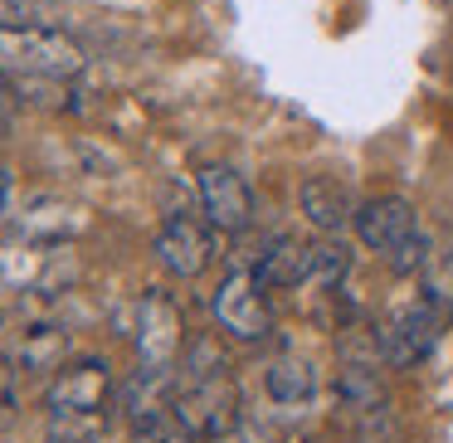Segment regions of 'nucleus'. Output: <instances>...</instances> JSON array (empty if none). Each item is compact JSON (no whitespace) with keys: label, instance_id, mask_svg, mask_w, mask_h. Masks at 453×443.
I'll return each mask as SVG.
<instances>
[{"label":"nucleus","instance_id":"nucleus-1","mask_svg":"<svg viewBox=\"0 0 453 443\" xmlns=\"http://www.w3.org/2000/svg\"><path fill=\"white\" fill-rule=\"evenodd\" d=\"M443 322H449L443 297L434 293V287H419V293L400 297V302L380 317V326H375V355H380L385 365H395V370H410V365H419L424 355L439 346Z\"/></svg>","mask_w":453,"mask_h":443},{"label":"nucleus","instance_id":"nucleus-18","mask_svg":"<svg viewBox=\"0 0 453 443\" xmlns=\"http://www.w3.org/2000/svg\"><path fill=\"white\" fill-rule=\"evenodd\" d=\"M64 215H73V210H64L59 200H40V205H35V215H25V239L59 244L64 234H73V229H79V219H64Z\"/></svg>","mask_w":453,"mask_h":443},{"label":"nucleus","instance_id":"nucleus-6","mask_svg":"<svg viewBox=\"0 0 453 443\" xmlns=\"http://www.w3.org/2000/svg\"><path fill=\"white\" fill-rule=\"evenodd\" d=\"M196 195H200V215H205L219 234H244V229L254 225V190H249V180L239 176L234 166H219V161L200 166L196 171Z\"/></svg>","mask_w":453,"mask_h":443},{"label":"nucleus","instance_id":"nucleus-4","mask_svg":"<svg viewBox=\"0 0 453 443\" xmlns=\"http://www.w3.org/2000/svg\"><path fill=\"white\" fill-rule=\"evenodd\" d=\"M264 293H268V287L258 283L254 268H234V273L215 287L210 312H215L219 332H225L229 341L258 346V341H268V336H273V312H268V297Z\"/></svg>","mask_w":453,"mask_h":443},{"label":"nucleus","instance_id":"nucleus-15","mask_svg":"<svg viewBox=\"0 0 453 443\" xmlns=\"http://www.w3.org/2000/svg\"><path fill=\"white\" fill-rule=\"evenodd\" d=\"M264 390L273 404H307L317 394V370L307 361H297V355H283V361H273L264 370Z\"/></svg>","mask_w":453,"mask_h":443},{"label":"nucleus","instance_id":"nucleus-14","mask_svg":"<svg viewBox=\"0 0 453 443\" xmlns=\"http://www.w3.org/2000/svg\"><path fill=\"white\" fill-rule=\"evenodd\" d=\"M5 355L35 375H54L64 370V355H69V332H59V326H25V336Z\"/></svg>","mask_w":453,"mask_h":443},{"label":"nucleus","instance_id":"nucleus-20","mask_svg":"<svg viewBox=\"0 0 453 443\" xmlns=\"http://www.w3.org/2000/svg\"><path fill=\"white\" fill-rule=\"evenodd\" d=\"M385 258H390L395 273H419V268H429V239L414 234L410 244H400L395 254H385Z\"/></svg>","mask_w":453,"mask_h":443},{"label":"nucleus","instance_id":"nucleus-7","mask_svg":"<svg viewBox=\"0 0 453 443\" xmlns=\"http://www.w3.org/2000/svg\"><path fill=\"white\" fill-rule=\"evenodd\" d=\"M176 375L171 365H137L132 380L122 385V409H127L132 429L147 433V439H161V433H176L171 429V404H176Z\"/></svg>","mask_w":453,"mask_h":443},{"label":"nucleus","instance_id":"nucleus-3","mask_svg":"<svg viewBox=\"0 0 453 443\" xmlns=\"http://www.w3.org/2000/svg\"><path fill=\"white\" fill-rule=\"evenodd\" d=\"M239 394L229 385V375H210V380H186L176 390V404H171V429L190 443H210L225 439V433L239 429Z\"/></svg>","mask_w":453,"mask_h":443},{"label":"nucleus","instance_id":"nucleus-12","mask_svg":"<svg viewBox=\"0 0 453 443\" xmlns=\"http://www.w3.org/2000/svg\"><path fill=\"white\" fill-rule=\"evenodd\" d=\"M254 273H258V283H264L268 293L312 283V244H303V239H293V234H278L273 244L258 254Z\"/></svg>","mask_w":453,"mask_h":443},{"label":"nucleus","instance_id":"nucleus-11","mask_svg":"<svg viewBox=\"0 0 453 443\" xmlns=\"http://www.w3.org/2000/svg\"><path fill=\"white\" fill-rule=\"evenodd\" d=\"M297 205L322 234H342L346 225H356V210H361L336 176H307L303 190H297Z\"/></svg>","mask_w":453,"mask_h":443},{"label":"nucleus","instance_id":"nucleus-16","mask_svg":"<svg viewBox=\"0 0 453 443\" xmlns=\"http://www.w3.org/2000/svg\"><path fill=\"white\" fill-rule=\"evenodd\" d=\"M180 370H186V380H210V375H225L229 361L215 336H190L186 351H180Z\"/></svg>","mask_w":453,"mask_h":443},{"label":"nucleus","instance_id":"nucleus-8","mask_svg":"<svg viewBox=\"0 0 453 443\" xmlns=\"http://www.w3.org/2000/svg\"><path fill=\"white\" fill-rule=\"evenodd\" d=\"M186 351V322L180 307L171 302V293L151 287L137 302V361L142 365H176V355Z\"/></svg>","mask_w":453,"mask_h":443},{"label":"nucleus","instance_id":"nucleus-13","mask_svg":"<svg viewBox=\"0 0 453 443\" xmlns=\"http://www.w3.org/2000/svg\"><path fill=\"white\" fill-rule=\"evenodd\" d=\"M336 400L351 414H371V419L385 414L390 394H385V380L375 370V361H342L336 365Z\"/></svg>","mask_w":453,"mask_h":443},{"label":"nucleus","instance_id":"nucleus-17","mask_svg":"<svg viewBox=\"0 0 453 443\" xmlns=\"http://www.w3.org/2000/svg\"><path fill=\"white\" fill-rule=\"evenodd\" d=\"M346 273H351V248L342 244V234L312 244V283L317 287H336Z\"/></svg>","mask_w":453,"mask_h":443},{"label":"nucleus","instance_id":"nucleus-9","mask_svg":"<svg viewBox=\"0 0 453 443\" xmlns=\"http://www.w3.org/2000/svg\"><path fill=\"white\" fill-rule=\"evenodd\" d=\"M112 394V370L98 355H83V361H69L64 370H54L50 390H44V404L50 409H69V414H98Z\"/></svg>","mask_w":453,"mask_h":443},{"label":"nucleus","instance_id":"nucleus-21","mask_svg":"<svg viewBox=\"0 0 453 443\" xmlns=\"http://www.w3.org/2000/svg\"><path fill=\"white\" fill-rule=\"evenodd\" d=\"M15 5H20V0H5V11H15Z\"/></svg>","mask_w":453,"mask_h":443},{"label":"nucleus","instance_id":"nucleus-10","mask_svg":"<svg viewBox=\"0 0 453 443\" xmlns=\"http://www.w3.org/2000/svg\"><path fill=\"white\" fill-rule=\"evenodd\" d=\"M356 239L375 254H395L400 244H410L419 234V210L410 205L404 195H375L356 210Z\"/></svg>","mask_w":453,"mask_h":443},{"label":"nucleus","instance_id":"nucleus-2","mask_svg":"<svg viewBox=\"0 0 453 443\" xmlns=\"http://www.w3.org/2000/svg\"><path fill=\"white\" fill-rule=\"evenodd\" d=\"M0 59H5V73L11 79H79L88 54H83L79 40H69L64 30H50V25H20V20H5L0 30Z\"/></svg>","mask_w":453,"mask_h":443},{"label":"nucleus","instance_id":"nucleus-5","mask_svg":"<svg viewBox=\"0 0 453 443\" xmlns=\"http://www.w3.org/2000/svg\"><path fill=\"white\" fill-rule=\"evenodd\" d=\"M215 234L219 229L210 225L205 215H186V210H176V215H166V225L157 229V264L166 268L171 278H180V283H190V278H200L210 268V258H215Z\"/></svg>","mask_w":453,"mask_h":443},{"label":"nucleus","instance_id":"nucleus-19","mask_svg":"<svg viewBox=\"0 0 453 443\" xmlns=\"http://www.w3.org/2000/svg\"><path fill=\"white\" fill-rule=\"evenodd\" d=\"M50 443H88L98 439V414H69V409H50Z\"/></svg>","mask_w":453,"mask_h":443},{"label":"nucleus","instance_id":"nucleus-22","mask_svg":"<svg viewBox=\"0 0 453 443\" xmlns=\"http://www.w3.org/2000/svg\"><path fill=\"white\" fill-rule=\"evenodd\" d=\"M88 443H103V433H98V439H88Z\"/></svg>","mask_w":453,"mask_h":443}]
</instances>
